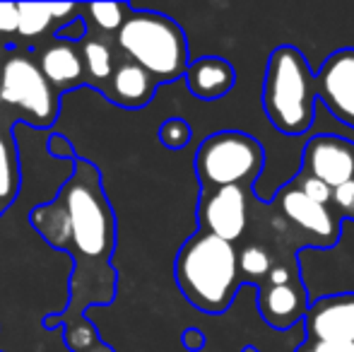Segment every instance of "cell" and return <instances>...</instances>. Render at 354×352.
Here are the masks:
<instances>
[{"instance_id": "cell-1", "label": "cell", "mask_w": 354, "mask_h": 352, "mask_svg": "<svg viewBox=\"0 0 354 352\" xmlns=\"http://www.w3.org/2000/svg\"><path fill=\"white\" fill-rule=\"evenodd\" d=\"M27 220L51 249L73 259L68 302L63 311L44 316V328H63V343L71 352H116L84 314L89 306L111 304L118 287V272L111 263L116 215L104 193L99 167L80 157L58 196L32 207Z\"/></svg>"}, {"instance_id": "cell-2", "label": "cell", "mask_w": 354, "mask_h": 352, "mask_svg": "<svg viewBox=\"0 0 354 352\" xmlns=\"http://www.w3.org/2000/svg\"><path fill=\"white\" fill-rule=\"evenodd\" d=\"M174 277L181 295L198 311L212 316L224 314L243 285L236 246L201 230L178 249Z\"/></svg>"}, {"instance_id": "cell-3", "label": "cell", "mask_w": 354, "mask_h": 352, "mask_svg": "<svg viewBox=\"0 0 354 352\" xmlns=\"http://www.w3.org/2000/svg\"><path fill=\"white\" fill-rule=\"evenodd\" d=\"M316 75L294 46H277L268 56L263 80V109L282 136H304L316 121Z\"/></svg>"}, {"instance_id": "cell-4", "label": "cell", "mask_w": 354, "mask_h": 352, "mask_svg": "<svg viewBox=\"0 0 354 352\" xmlns=\"http://www.w3.org/2000/svg\"><path fill=\"white\" fill-rule=\"evenodd\" d=\"M116 44L128 61L142 66L159 85L186 77L191 66L186 32L176 19L154 10H131L126 24L116 34Z\"/></svg>"}, {"instance_id": "cell-5", "label": "cell", "mask_w": 354, "mask_h": 352, "mask_svg": "<svg viewBox=\"0 0 354 352\" xmlns=\"http://www.w3.org/2000/svg\"><path fill=\"white\" fill-rule=\"evenodd\" d=\"M193 167L203 191L227 186L251 188L263 174L266 150L243 131H219L201 142Z\"/></svg>"}, {"instance_id": "cell-6", "label": "cell", "mask_w": 354, "mask_h": 352, "mask_svg": "<svg viewBox=\"0 0 354 352\" xmlns=\"http://www.w3.org/2000/svg\"><path fill=\"white\" fill-rule=\"evenodd\" d=\"M0 97L32 128H51L61 113V97L29 53H12L0 63Z\"/></svg>"}, {"instance_id": "cell-7", "label": "cell", "mask_w": 354, "mask_h": 352, "mask_svg": "<svg viewBox=\"0 0 354 352\" xmlns=\"http://www.w3.org/2000/svg\"><path fill=\"white\" fill-rule=\"evenodd\" d=\"M275 203L280 207L282 217L299 230V234L308 237V244L318 249H330L340 239V222L330 215V207L311 201L294 181H287L277 191Z\"/></svg>"}, {"instance_id": "cell-8", "label": "cell", "mask_w": 354, "mask_h": 352, "mask_svg": "<svg viewBox=\"0 0 354 352\" xmlns=\"http://www.w3.org/2000/svg\"><path fill=\"white\" fill-rule=\"evenodd\" d=\"M248 193L251 188L227 186L203 191L198 201V230L236 244L248 227Z\"/></svg>"}, {"instance_id": "cell-9", "label": "cell", "mask_w": 354, "mask_h": 352, "mask_svg": "<svg viewBox=\"0 0 354 352\" xmlns=\"http://www.w3.org/2000/svg\"><path fill=\"white\" fill-rule=\"evenodd\" d=\"M301 172L335 188L354 181V142L340 136L321 133L304 145Z\"/></svg>"}, {"instance_id": "cell-10", "label": "cell", "mask_w": 354, "mask_h": 352, "mask_svg": "<svg viewBox=\"0 0 354 352\" xmlns=\"http://www.w3.org/2000/svg\"><path fill=\"white\" fill-rule=\"evenodd\" d=\"M318 102L347 128H354V48H340L316 73Z\"/></svg>"}, {"instance_id": "cell-11", "label": "cell", "mask_w": 354, "mask_h": 352, "mask_svg": "<svg viewBox=\"0 0 354 352\" xmlns=\"http://www.w3.org/2000/svg\"><path fill=\"white\" fill-rule=\"evenodd\" d=\"M301 326L306 333L304 340L354 345V292L328 295L311 302Z\"/></svg>"}, {"instance_id": "cell-12", "label": "cell", "mask_w": 354, "mask_h": 352, "mask_svg": "<svg viewBox=\"0 0 354 352\" xmlns=\"http://www.w3.org/2000/svg\"><path fill=\"white\" fill-rule=\"evenodd\" d=\"M261 316L275 331H289L292 326L304 324L306 311L311 306L301 280L287 285H261L258 295Z\"/></svg>"}, {"instance_id": "cell-13", "label": "cell", "mask_w": 354, "mask_h": 352, "mask_svg": "<svg viewBox=\"0 0 354 352\" xmlns=\"http://www.w3.org/2000/svg\"><path fill=\"white\" fill-rule=\"evenodd\" d=\"M186 87L201 102H217L227 97L236 85V71L222 56H203L188 66Z\"/></svg>"}, {"instance_id": "cell-14", "label": "cell", "mask_w": 354, "mask_h": 352, "mask_svg": "<svg viewBox=\"0 0 354 352\" xmlns=\"http://www.w3.org/2000/svg\"><path fill=\"white\" fill-rule=\"evenodd\" d=\"M106 99L121 109H145L157 94L159 82L133 61H121L106 82Z\"/></svg>"}, {"instance_id": "cell-15", "label": "cell", "mask_w": 354, "mask_h": 352, "mask_svg": "<svg viewBox=\"0 0 354 352\" xmlns=\"http://www.w3.org/2000/svg\"><path fill=\"white\" fill-rule=\"evenodd\" d=\"M44 75L48 77L56 89H71V87H82L87 85V68H84L82 53L73 46V44L56 41L41 53L39 58Z\"/></svg>"}, {"instance_id": "cell-16", "label": "cell", "mask_w": 354, "mask_h": 352, "mask_svg": "<svg viewBox=\"0 0 354 352\" xmlns=\"http://www.w3.org/2000/svg\"><path fill=\"white\" fill-rule=\"evenodd\" d=\"M22 172H19V155L12 136L0 128V217L10 210L19 196Z\"/></svg>"}, {"instance_id": "cell-17", "label": "cell", "mask_w": 354, "mask_h": 352, "mask_svg": "<svg viewBox=\"0 0 354 352\" xmlns=\"http://www.w3.org/2000/svg\"><path fill=\"white\" fill-rule=\"evenodd\" d=\"M82 61H84V68H87L89 80H94V82H109L113 71H116L111 44H109L106 39L89 37L87 34V39L82 41Z\"/></svg>"}, {"instance_id": "cell-18", "label": "cell", "mask_w": 354, "mask_h": 352, "mask_svg": "<svg viewBox=\"0 0 354 352\" xmlns=\"http://www.w3.org/2000/svg\"><path fill=\"white\" fill-rule=\"evenodd\" d=\"M19 27L17 34L24 39H37L51 27L56 19V5L53 3H17Z\"/></svg>"}, {"instance_id": "cell-19", "label": "cell", "mask_w": 354, "mask_h": 352, "mask_svg": "<svg viewBox=\"0 0 354 352\" xmlns=\"http://www.w3.org/2000/svg\"><path fill=\"white\" fill-rule=\"evenodd\" d=\"M82 10L102 34H118L133 8L128 3H87Z\"/></svg>"}, {"instance_id": "cell-20", "label": "cell", "mask_w": 354, "mask_h": 352, "mask_svg": "<svg viewBox=\"0 0 354 352\" xmlns=\"http://www.w3.org/2000/svg\"><path fill=\"white\" fill-rule=\"evenodd\" d=\"M272 266V256L268 254V249L263 246H243L239 251V272H241V282H256L263 285L270 275Z\"/></svg>"}, {"instance_id": "cell-21", "label": "cell", "mask_w": 354, "mask_h": 352, "mask_svg": "<svg viewBox=\"0 0 354 352\" xmlns=\"http://www.w3.org/2000/svg\"><path fill=\"white\" fill-rule=\"evenodd\" d=\"M159 142L167 150H183L193 140V128L186 118H167L159 126Z\"/></svg>"}, {"instance_id": "cell-22", "label": "cell", "mask_w": 354, "mask_h": 352, "mask_svg": "<svg viewBox=\"0 0 354 352\" xmlns=\"http://www.w3.org/2000/svg\"><path fill=\"white\" fill-rule=\"evenodd\" d=\"M292 181L297 183V186L301 188V191L306 193L311 201L321 203V205H326V207H333V188L328 186V183H323V181H318V178L304 174V172H299V176L292 178Z\"/></svg>"}, {"instance_id": "cell-23", "label": "cell", "mask_w": 354, "mask_h": 352, "mask_svg": "<svg viewBox=\"0 0 354 352\" xmlns=\"http://www.w3.org/2000/svg\"><path fill=\"white\" fill-rule=\"evenodd\" d=\"M87 39V19L84 17H75V19H66L63 27L56 29V41L63 44H77Z\"/></svg>"}, {"instance_id": "cell-24", "label": "cell", "mask_w": 354, "mask_h": 352, "mask_svg": "<svg viewBox=\"0 0 354 352\" xmlns=\"http://www.w3.org/2000/svg\"><path fill=\"white\" fill-rule=\"evenodd\" d=\"M46 150H48V155L58 157V160H73V165L80 160L77 150H75V145H73L71 140H68L66 136H61V133H53V136H48Z\"/></svg>"}, {"instance_id": "cell-25", "label": "cell", "mask_w": 354, "mask_h": 352, "mask_svg": "<svg viewBox=\"0 0 354 352\" xmlns=\"http://www.w3.org/2000/svg\"><path fill=\"white\" fill-rule=\"evenodd\" d=\"M19 27L17 3H0V34H12Z\"/></svg>"}, {"instance_id": "cell-26", "label": "cell", "mask_w": 354, "mask_h": 352, "mask_svg": "<svg viewBox=\"0 0 354 352\" xmlns=\"http://www.w3.org/2000/svg\"><path fill=\"white\" fill-rule=\"evenodd\" d=\"M294 352H354V345H340V343H311L304 340Z\"/></svg>"}, {"instance_id": "cell-27", "label": "cell", "mask_w": 354, "mask_h": 352, "mask_svg": "<svg viewBox=\"0 0 354 352\" xmlns=\"http://www.w3.org/2000/svg\"><path fill=\"white\" fill-rule=\"evenodd\" d=\"M181 345L188 352H201L203 348H205V333L198 331V328H186L181 333Z\"/></svg>"}, {"instance_id": "cell-28", "label": "cell", "mask_w": 354, "mask_h": 352, "mask_svg": "<svg viewBox=\"0 0 354 352\" xmlns=\"http://www.w3.org/2000/svg\"><path fill=\"white\" fill-rule=\"evenodd\" d=\"M243 352H258V350H253V348H246V350H243Z\"/></svg>"}, {"instance_id": "cell-29", "label": "cell", "mask_w": 354, "mask_h": 352, "mask_svg": "<svg viewBox=\"0 0 354 352\" xmlns=\"http://www.w3.org/2000/svg\"><path fill=\"white\" fill-rule=\"evenodd\" d=\"M0 104H3V97H0Z\"/></svg>"}, {"instance_id": "cell-30", "label": "cell", "mask_w": 354, "mask_h": 352, "mask_svg": "<svg viewBox=\"0 0 354 352\" xmlns=\"http://www.w3.org/2000/svg\"><path fill=\"white\" fill-rule=\"evenodd\" d=\"M352 220H354V217H352Z\"/></svg>"}]
</instances>
